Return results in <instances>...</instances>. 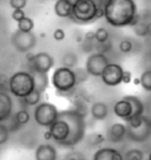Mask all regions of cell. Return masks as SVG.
Segmentation results:
<instances>
[{
	"label": "cell",
	"mask_w": 151,
	"mask_h": 160,
	"mask_svg": "<svg viewBox=\"0 0 151 160\" xmlns=\"http://www.w3.org/2000/svg\"><path fill=\"white\" fill-rule=\"evenodd\" d=\"M103 12L106 23L113 28L130 26L138 16L134 0H104Z\"/></svg>",
	"instance_id": "6da1fadb"
},
{
	"label": "cell",
	"mask_w": 151,
	"mask_h": 160,
	"mask_svg": "<svg viewBox=\"0 0 151 160\" xmlns=\"http://www.w3.org/2000/svg\"><path fill=\"white\" fill-rule=\"evenodd\" d=\"M73 11L71 19L80 24H89L104 16L103 6L96 0H72Z\"/></svg>",
	"instance_id": "7a4b0ae2"
},
{
	"label": "cell",
	"mask_w": 151,
	"mask_h": 160,
	"mask_svg": "<svg viewBox=\"0 0 151 160\" xmlns=\"http://www.w3.org/2000/svg\"><path fill=\"white\" fill-rule=\"evenodd\" d=\"M59 116L66 121L71 129V134H70V138L67 140L65 147H73L78 145L85 137V131H86L85 116L77 112L76 109L59 112Z\"/></svg>",
	"instance_id": "3957f363"
},
{
	"label": "cell",
	"mask_w": 151,
	"mask_h": 160,
	"mask_svg": "<svg viewBox=\"0 0 151 160\" xmlns=\"http://www.w3.org/2000/svg\"><path fill=\"white\" fill-rule=\"evenodd\" d=\"M126 138L132 142H145L151 138V121L145 115L126 121Z\"/></svg>",
	"instance_id": "277c9868"
},
{
	"label": "cell",
	"mask_w": 151,
	"mask_h": 160,
	"mask_svg": "<svg viewBox=\"0 0 151 160\" xmlns=\"http://www.w3.org/2000/svg\"><path fill=\"white\" fill-rule=\"evenodd\" d=\"M8 90L13 96L24 98L34 90L33 76L28 71H17L8 80Z\"/></svg>",
	"instance_id": "5b68a950"
},
{
	"label": "cell",
	"mask_w": 151,
	"mask_h": 160,
	"mask_svg": "<svg viewBox=\"0 0 151 160\" xmlns=\"http://www.w3.org/2000/svg\"><path fill=\"white\" fill-rule=\"evenodd\" d=\"M77 78L73 69H68L65 67L57 68L52 75V86L54 87L58 92L67 94L71 92L77 87Z\"/></svg>",
	"instance_id": "8992f818"
},
{
	"label": "cell",
	"mask_w": 151,
	"mask_h": 160,
	"mask_svg": "<svg viewBox=\"0 0 151 160\" xmlns=\"http://www.w3.org/2000/svg\"><path fill=\"white\" fill-rule=\"evenodd\" d=\"M58 115L59 110L54 104L50 102H40L35 106L33 112L34 121L37 122V125L46 128H49L58 119Z\"/></svg>",
	"instance_id": "52a82bcc"
},
{
	"label": "cell",
	"mask_w": 151,
	"mask_h": 160,
	"mask_svg": "<svg viewBox=\"0 0 151 160\" xmlns=\"http://www.w3.org/2000/svg\"><path fill=\"white\" fill-rule=\"evenodd\" d=\"M11 43L18 52L27 53L37 44V37L32 32H21L17 30L11 36Z\"/></svg>",
	"instance_id": "ba28073f"
},
{
	"label": "cell",
	"mask_w": 151,
	"mask_h": 160,
	"mask_svg": "<svg viewBox=\"0 0 151 160\" xmlns=\"http://www.w3.org/2000/svg\"><path fill=\"white\" fill-rule=\"evenodd\" d=\"M26 59L31 65L32 71H37V72L47 74L54 65V59L47 52H38L35 55L27 53Z\"/></svg>",
	"instance_id": "9c48e42d"
},
{
	"label": "cell",
	"mask_w": 151,
	"mask_h": 160,
	"mask_svg": "<svg viewBox=\"0 0 151 160\" xmlns=\"http://www.w3.org/2000/svg\"><path fill=\"white\" fill-rule=\"evenodd\" d=\"M110 63L109 58L105 53L101 52H92L89 55V57L86 58L85 62V70L87 71L90 76H95V77H101L104 69L106 68V65Z\"/></svg>",
	"instance_id": "30bf717a"
},
{
	"label": "cell",
	"mask_w": 151,
	"mask_h": 160,
	"mask_svg": "<svg viewBox=\"0 0 151 160\" xmlns=\"http://www.w3.org/2000/svg\"><path fill=\"white\" fill-rule=\"evenodd\" d=\"M124 69L120 64L117 63H109L106 68L104 69L101 78L103 83L107 87H117L122 83L123 80Z\"/></svg>",
	"instance_id": "8fae6325"
},
{
	"label": "cell",
	"mask_w": 151,
	"mask_h": 160,
	"mask_svg": "<svg viewBox=\"0 0 151 160\" xmlns=\"http://www.w3.org/2000/svg\"><path fill=\"white\" fill-rule=\"evenodd\" d=\"M126 138V126L120 122H116L107 128L106 131V140L110 142L118 143L122 142Z\"/></svg>",
	"instance_id": "7c38bea8"
},
{
	"label": "cell",
	"mask_w": 151,
	"mask_h": 160,
	"mask_svg": "<svg viewBox=\"0 0 151 160\" xmlns=\"http://www.w3.org/2000/svg\"><path fill=\"white\" fill-rule=\"evenodd\" d=\"M13 110L12 97L4 90H0V122L10 120Z\"/></svg>",
	"instance_id": "4fadbf2b"
},
{
	"label": "cell",
	"mask_w": 151,
	"mask_h": 160,
	"mask_svg": "<svg viewBox=\"0 0 151 160\" xmlns=\"http://www.w3.org/2000/svg\"><path fill=\"white\" fill-rule=\"evenodd\" d=\"M34 158L35 160H57L58 152L56 147L50 143H41L35 148Z\"/></svg>",
	"instance_id": "5bb4252c"
},
{
	"label": "cell",
	"mask_w": 151,
	"mask_h": 160,
	"mask_svg": "<svg viewBox=\"0 0 151 160\" xmlns=\"http://www.w3.org/2000/svg\"><path fill=\"white\" fill-rule=\"evenodd\" d=\"M92 160H124V158L118 149L111 147H101L95 152Z\"/></svg>",
	"instance_id": "9a60e30c"
},
{
	"label": "cell",
	"mask_w": 151,
	"mask_h": 160,
	"mask_svg": "<svg viewBox=\"0 0 151 160\" xmlns=\"http://www.w3.org/2000/svg\"><path fill=\"white\" fill-rule=\"evenodd\" d=\"M113 113L119 119H122L124 121H128L130 119V116H131V113H132L131 103L123 97L122 100H119V101H117V102L115 103V106H113Z\"/></svg>",
	"instance_id": "2e32d148"
},
{
	"label": "cell",
	"mask_w": 151,
	"mask_h": 160,
	"mask_svg": "<svg viewBox=\"0 0 151 160\" xmlns=\"http://www.w3.org/2000/svg\"><path fill=\"white\" fill-rule=\"evenodd\" d=\"M72 0H57L54 4V13L60 18H70L72 16Z\"/></svg>",
	"instance_id": "e0dca14e"
},
{
	"label": "cell",
	"mask_w": 151,
	"mask_h": 160,
	"mask_svg": "<svg viewBox=\"0 0 151 160\" xmlns=\"http://www.w3.org/2000/svg\"><path fill=\"white\" fill-rule=\"evenodd\" d=\"M90 114L92 116L93 120L103 121L105 120L109 115V107L106 103L104 102H95L92 103L90 108Z\"/></svg>",
	"instance_id": "ac0fdd59"
},
{
	"label": "cell",
	"mask_w": 151,
	"mask_h": 160,
	"mask_svg": "<svg viewBox=\"0 0 151 160\" xmlns=\"http://www.w3.org/2000/svg\"><path fill=\"white\" fill-rule=\"evenodd\" d=\"M124 98L128 100L131 103V107H132V113H131L130 119L137 118V116H140V115H144L145 106H144V102L140 100L139 97L134 96V95H126V96H124Z\"/></svg>",
	"instance_id": "d6986e66"
},
{
	"label": "cell",
	"mask_w": 151,
	"mask_h": 160,
	"mask_svg": "<svg viewBox=\"0 0 151 160\" xmlns=\"http://www.w3.org/2000/svg\"><path fill=\"white\" fill-rule=\"evenodd\" d=\"M33 82H34V90L39 92H43L47 89L49 87V76L45 72H37V71H33Z\"/></svg>",
	"instance_id": "ffe728a7"
},
{
	"label": "cell",
	"mask_w": 151,
	"mask_h": 160,
	"mask_svg": "<svg viewBox=\"0 0 151 160\" xmlns=\"http://www.w3.org/2000/svg\"><path fill=\"white\" fill-rule=\"evenodd\" d=\"M77 64H78V56H77V53H74L72 51H68L64 53V56L62 58V67L73 69L77 67Z\"/></svg>",
	"instance_id": "44dd1931"
},
{
	"label": "cell",
	"mask_w": 151,
	"mask_h": 160,
	"mask_svg": "<svg viewBox=\"0 0 151 160\" xmlns=\"http://www.w3.org/2000/svg\"><path fill=\"white\" fill-rule=\"evenodd\" d=\"M40 100H41V92H37V90H33L31 94H28L27 96L21 98V101L26 106H37L40 103Z\"/></svg>",
	"instance_id": "7402d4cb"
},
{
	"label": "cell",
	"mask_w": 151,
	"mask_h": 160,
	"mask_svg": "<svg viewBox=\"0 0 151 160\" xmlns=\"http://www.w3.org/2000/svg\"><path fill=\"white\" fill-rule=\"evenodd\" d=\"M18 30L21 31V32H32V30L34 28V22L30 17L22 18L21 20L18 22Z\"/></svg>",
	"instance_id": "603a6c76"
},
{
	"label": "cell",
	"mask_w": 151,
	"mask_h": 160,
	"mask_svg": "<svg viewBox=\"0 0 151 160\" xmlns=\"http://www.w3.org/2000/svg\"><path fill=\"white\" fill-rule=\"evenodd\" d=\"M30 119H31V116H30V113L26 109L18 110L17 113H16V116H14V121H16V123H17L18 126H24V125L28 123Z\"/></svg>",
	"instance_id": "cb8c5ba5"
},
{
	"label": "cell",
	"mask_w": 151,
	"mask_h": 160,
	"mask_svg": "<svg viewBox=\"0 0 151 160\" xmlns=\"http://www.w3.org/2000/svg\"><path fill=\"white\" fill-rule=\"evenodd\" d=\"M140 86L143 87V89L146 92H151V69L144 70L139 77Z\"/></svg>",
	"instance_id": "d4e9b609"
},
{
	"label": "cell",
	"mask_w": 151,
	"mask_h": 160,
	"mask_svg": "<svg viewBox=\"0 0 151 160\" xmlns=\"http://www.w3.org/2000/svg\"><path fill=\"white\" fill-rule=\"evenodd\" d=\"M104 141H105V137L101 133H92L86 139V142L91 147H97V146L101 145Z\"/></svg>",
	"instance_id": "484cf974"
},
{
	"label": "cell",
	"mask_w": 151,
	"mask_h": 160,
	"mask_svg": "<svg viewBox=\"0 0 151 160\" xmlns=\"http://www.w3.org/2000/svg\"><path fill=\"white\" fill-rule=\"evenodd\" d=\"M123 158L124 160H144V153L138 148H131L125 152Z\"/></svg>",
	"instance_id": "4316f807"
},
{
	"label": "cell",
	"mask_w": 151,
	"mask_h": 160,
	"mask_svg": "<svg viewBox=\"0 0 151 160\" xmlns=\"http://www.w3.org/2000/svg\"><path fill=\"white\" fill-rule=\"evenodd\" d=\"M132 29H134V32L137 37H140V38H146L148 37L146 22H144V19H142V17H140V20L138 22V24H136Z\"/></svg>",
	"instance_id": "83f0119b"
},
{
	"label": "cell",
	"mask_w": 151,
	"mask_h": 160,
	"mask_svg": "<svg viewBox=\"0 0 151 160\" xmlns=\"http://www.w3.org/2000/svg\"><path fill=\"white\" fill-rule=\"evenodd\" d=\"M95 40L98 44H103L109 42V31L104 28H98L95 31Z\"/></svg>",
	"instance_id": "f1b7e54d"
},
{
	"label": "cell",
	"mask_w": 151,
	"mask_h": 160,
	"mask_svg": "<svg viewBox=\"0 0 151 160\" xmlns=\"http://www.w3.org/2000/svg\"><path fill=\"white\" fill-rule=\"evenodd\" d=\"M10 135H11L10 128L4 122H0V146L5 145L10 140Z\"/></svg>",
	"instance_id": "f546056e"
},
{
	"label": "cell",
	"mask_w": 151,
	"mask_h": 160,
	"mask_svg": "<svg viewBox=\"0 0 151 160\" xmlns=\"http://www.w3.org/2000/svg\"><path fill=\"white\" fill-rule=\"evenodd\" d=\"M118 49H119V51L122 52V53H130L134 50V43H132V40L128 39V38L122 39L119 42Z\"/></svg>",
	"instance_id": "4dcf8cb0"
},
{
	"label": "cell",
	"mask_w": 151,
	"mask_h": 160,
	"mask_svg": "<svg viewBox=\"0 0 151 160\" xmlns=\"http://www.w3.org/2000/svg\"><path fill=\"white\" fill-rule=\"evenodd\" d=\"M74 74H76V78H77V83H83L84 81L87 80L90 75L87 74V71L85 69H76L74 70Z\"/></svg>",
	"instance_id": "1f68e13d"
},
{
	"label": "cell",
	"mask_w": 151,
	"mask_h": 160,
	"mask_svg": "<svg viewBox=\"0 0 151 160\" xmlns=\"http://www.w3.org/2000/svg\"><path fill=\"white\" fill-rule=\"evenodd\" d=\"M27 4V0H10V6L13 10H22Z\"/></svg>",
	"instance_id": "d6a6232c"
},
{
	"label": "cell",
	"mask_w": 151,
	"mask_h": 160,
	"mask_svg": "<svg viewBox=\"0 0 151 160\" xmlns=\"http://www.w3.org/2000/svg\"><path fill=\"white\" fill-rule=\"evenodd\" d=\"M53 38L54 40L57 42H62V40L65 39V31L63 29H57L54 30V32H53Z\"/></svg>",
	"instance_id": "836d02e7"
},
{
	"label": "cell",
	"mask_w": 151,
	"mask_h": 160,
	"mask_svg": "<svg viewBox=\"0 0 151 160\" xmlns=\"http://www.w3.org/2000/svg\"><path fill=\"white\" fill-rule=\"evenodd\" d=\"M11 17L13 20H16V22H19V20H21L22 18L25 17V13H24V11L22 10H13V12H12Z\"/></svg>",
	"instance_id": "e575fe53"
},
{
	"label": "cell",
	"mask_w": 151,
	"mask_h": 160,
	"mask_svg": "<svg viewBox=\"0 0 151 160\" xmlns=\"http://www.w3.org/2000/svg\"><path fill=\"white\" fill-rule=\"evenodd\" d=\"M84 155L79 152H70L67 155H65V160H79L82 159Z\"/></svg>",
	"instance_id": "d590c367"
},
{
	"label": "cell",
	"mask_w": 151,
	"mask_h": 160,
	"mask_svg": "<svg viewBox=\"0 0 151 160\" xmlns=\"http://www.w3.org/2000/svg\"><path fill=\"white\" fill-rule=\"evenodd\" d=\"M144 106H145V110H144V115L148 116L151 121V95L148 97V100H146V102L144 103Z\"/></svg>",
	"instance_id": "8d00e7d4"
},
{
	"label": "cell",
	"mask_w": 151,
	"mask_h": 160,
	"mask_svg": "<svg viewBox=\"0 0 151 160\" xmlns=\"http://www.w3.org/2000/svg\"><path fill=\"white\" fill-rule=\"evenodd\" d=\"M132 80V75L130 71H125L124 70V74H123V80H122V83H125V84H129L130 82Z\"/></svg>",
	"instance_id": "74e56055"
},
{
	"label": "cell",
	"mask_w": 151,
	"mask_h": 160,
	"mask_svg": "<svg viewBox=\"0 0 151 160\" xmlns=\"http://www.w3.org/2000/svg\"><path fill=\"white\" fill-rule=\"evenodd\" d=\"M84 40L85 42H96L95 40V32L89 31L84 34Z\"/></svg>",
	"instance_id": "f35d334b"
},
{
	"label": "cell",
	"mask_w": 151,
	"mask_h": 160,
	"mask_svg": "<svg viewBox=\"0 0 151 160\" xmlns=\"http://www.w3.org/2000/svg\"><path fill=\"white\" fill-rule=\"evenodd\" d=\"M146 31H148V37L151 38V20L146 23Z\"/></svg>",
	"instance_id": "ab89813d"
},
{
	"label": "cell",
	"mask_w": 151,
	"mask_h": 160,
	"mask_svg": "<svg viewBox=\"0 0 151 160\" xmlns=\"http://www.w3.org/2000/svg\"><path fill=\"white\" fill-rule=\"evenodd\" d=\"M44 137H45V139L46 140H50V139H52V137H51V133H50V131H47L46 133L44 134Z\"/></svg>",
	"instance_id": "60d3db41"
},
{
	"label": "cell",
	"mask_w": 151,
	"mask_h": 160,
	"mask_svg": "<svg viewBox=\"0 0 151 160\" xmlns=\"http://www.w3.org/2000/svg\"><path fill=\"white\" fill-rule=\"evenodd\" d=\"M134 84H136V86H138V84H140L139 78H134Z\"/></svg>",
	"instance_id": "b9f144b4"
},
{
	"label": "cell",
	"mask_w": 151,
	"mask_h": 160,
	"mask_svg": "<svg viewBox=\"0 0 151 160\" xmlns=\"http://www.w3.org/2000/svg\"><path fill=\"white\" fill-rule=\"evenodd\" d=\"M96 1H97L101 6H103V4H104V0H96Z\"/></svg>",
	"instance_id": "7bdbcfd3"
},
{
	"label": "cell",
	"mask_w": 151,
	"mask_h": 160,
	"mask_svg": "<svg viewBox=\"0 0 151 160\" xmlns=\"http://www.w3.org/2000/svg\"><path fill=\"white\" fill-rule=\"evenodd\" d=\"M146 160H151V152L149 153V155H148V159Z\"/></svg>",
	"instance_id": "ee69618b"
},
{
	"label": "cell",
	"mask_w": 151,
	"mask_h": 160,
	"mask_svg": "<svg viewBox=\"0 0 151 160\" xmlns=\"http://www.w3.org/2000/svg\"><path fill=\"white\" fill-rule=\"evenodd\" d=\"M79 160H87V159H86V158H85V157H83V158H82V159H79Z\"/></svg>",
	"instance_id": "f6af8a7d"
},
{
	"label": "cell",
	"mask_w": 151,
	"mask_h": 160,
	"mask_svg": "<svg viewBox=\"0 0 151 160\" xmlns=\"http://www.w3.org/2000/svg\"><path fill=\"white\" fill-rule=\"evenodd\" d=\"M150 4H151V0H150Z\"/></svg>",
	"instance_id": "bcb514c9"
},
{
	"label": "cell",
	"mask_w": 151,
	"mask_h": 160,
	"mask_svg": "<svg viewBox=\"0 0 151 160\" xmlns=\"http://www.w3.org/2000/svg\"><path fill=\"white\" fill-rule=\"evenodd\" d=\"M149 1H150V0H149Z\"/></svg>",
	"instance_id": "7dc6e473"
}]
</instances>
